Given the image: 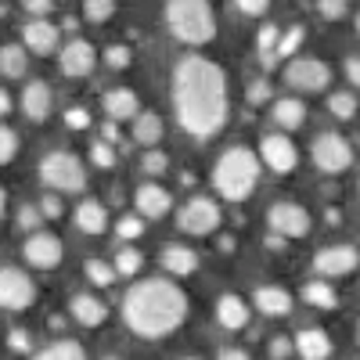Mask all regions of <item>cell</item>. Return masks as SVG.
I'll list each match as a JSON object with an SVG mask.
<instances>
[{"mask_svg": "<svg viewBox=\"0 0 360 360\" xmlns=\"http://www.w3.org/2000/svg\"><path fill=\"white\" fill-rule=\"evenodd\" d=\"M98 65V51L86 40H72L62 47V72L65 76H90Z\"/></svg>", "mask_w": 360, "mask_h": 360, "instance_id": "5bb4252c", "label": "cell"}, {"mask_svg": "<svg viewBox=\"0 0 360 360\" xmlns=\"http://www.w3.org/2000/svg\"><path fill=\"white\" fill-rule=\"evenodd\" d=\"M11 112V98H8V90L0 86V115H8Z\"/></svg>", "mask_w": 360, "mask_h": 360, "instance_id": "db71d44e", "label": "cell"}, {"mask_svg": "<svg viewBox=\"0 0 360 360\" xmlns=\"http://www.w3.org/2000/svg\"><path fill=\"white\" fill-rule=\"evenodd\" d=\"M25 65H29V58H25V47H18V44H8V47H0V72H4V76L18 79V76H25Z\"/></svg>", "mask_w": 360, "mask_h": 360, "instance_id": "83f0119b", "label": "cell"}, {"mask_svg": "<svg viewBox=\"0 0 360 360\" xmlns=\"http://www.w3.org/2000/svg\"><path fill=\"white\" fill-rule=\"evenodd\" d=\"M217 321L224 328H231V332H242V328L249 324V307L242 295H220L217 303Z\"/></svg>", "mask_w": 360, "mask_h": 360, "instance_id": "44dd1931", "label": "cell"}, {"mask_svg": "<svg viewBox=\"0 0 360 360\" xmlns=\"http://www.w3.org/2000/svg\"><path fill=\"white\" fill-rule=\"evenodd\" d=\"M259 180V159L249 152V148H231L217 159V169H213V184L224 198L231 202H242L252 195Z\"/></svg>", "mask_w": 360, "mask_h": 360, "instance_id": "277c9868", "label": "cell"}, {"mask_svg": "<svg viewBox=\"0 0 360 360\" xmlns=\"http://www.w3.org/2000/svg\"><path fill=\"white\" fill-rule=\"evenodd\" d=\"M176 123L191 137H213L227 119V79L209 58H184L173 72Z\"/></svg>", "mask_w": 360, "mask_h": 360, "instance_id": "6da1fadb", "label": "cell"}, {"mask_svg": "<svg viewBox=\"0 0 360 360\" xmlns=\"http://www.w3.org/2000/svg\"><path fill=\"white\" fill-rule=\"evenodd\" d=\"M356 29H360V18H356Z\"/></svg>", "mask_w": 360, "mask_h": 360, "instance_id": "9f6ffc18", "label": "cell"}, {"mask_svg": "<svg viewBox=\"0 0 360 360\" xmlns=\"http://www.w3.org/2000/svg\"><path fill=\"white\" fill-rule=\"evenodd\" d=\"M69 310H72V317H76L83 328H101L105 317H108V307L101 303L98 295H86V292L72 299V307H69Z\"/></svg>", "mask_w": 360, "mask_h": 360, "instance_id": "ffe728a7", "label": "cell"}, {"mask_svg": "<svg viewBox=\"0 0 360 360\" xmlns=\"http://www.w3.org/2000/svg\"><path fill=\"white\" fill-rule=\"evenodd\" d=\"M76 227L83 234H101L108 227V213H105V205L101 202H79L76 209Z\"/></svg>", "mask_w": 360, "mask_h": 360, "instance_id": "603a6c76", "label": "cell"}, {"mask_svg": "<svg viewBox=\"0 0 360 360\" xmlns=\"http://www.w3.org/2000/svg\"><path fill=\"white\" fill-rule=\"evenodd\" d=\"M40 176H44V184H51L58 191H83V184H86V169L72 152H51L40 162Z\"/></svg>", "mask_w": 360, "mask_h": 360, "instance_id": "5b68a950", "label": "cell"}, {"mask_svg": "<svg viewBox=\"0 0 360 360\" xmlns=\"http://www.w3.org/2000/svg\"><path fill=\"white\" fill-rule=\"evenodd\" d=\"M134 141L137 144H159L162 141V119L155 112H141L134 119Z\"/></svg>", "mask_w": 360, "mask_h": 360, "instance_id": "484cf974", "label": "cell"}, {"mask_svg": "<svg viewBox=\"0 0 360 360\" xmlns=\"http://www.w3.org/2000/svg\"><path fill=\"white\" fill-rule=\"evenodd\" d=\"M274 119L285 130H299L307 123V105L299 98H281V101H274Z\"/></svg>", "mask_w": 360, "mask_h": 360, "instance_id": "d4e9b609", "label": "cell"}, {"mask_svg": "<svg viewBox=\"0 0 360 360\" xmlns=\"http://www.w3.org/2000/svg\"><path fill=\"white\" fill-rule=\"evenodd\" d=\"M314 266L324 278H342V274H353L360 266V252L349 249V245H332V249H321L314 256Z\"/></svg>", "mask_w": 360, "mask_h": 360, "instance_id": "8fae6325", "label": "cell"}, {"mask_svg": "<svg viewBox=\"0 0 360 360\" xmlns=\"http://www.w3.org/2000/svg\"><path fill=\"white\" fill-rule=\"evenodd\" d=\"M285 79L295 90H303V94H317V90H324L332 83V69H328L321 58H295L285 69Z\"/></svg>", "mask_w": 360, "mask_h": 360, "instance_id": "52a82bcc", "label": "cell"}, {"mask_svg": "<svg viewBox=\"0 0 360 360\" xmlns=\"http://www.w3.org/2000/svg\"><path fill=\"white\" fill-rule=\"evenodd\" d=\"M22 252H25L29 266H37V270H51V266L62 263V242H58L54 234H47V231H37V234L25 242Z\"/></svg>", "mask_w": 360, "mask_h": 360, "instance_id": "7c38bea8", "label": "cell"}, {"mask_svg": "<svg viewBox=\"0 0 360 360\" xmlns=\"http://www.w3.org/2000/svg\"><path fill=\"white\" fill-rule=\"evenodd\" d=\"M180 231L184 234H213L220 227V205L217 202H209V198H191L184 209H180V217H176Z\"/></svg>", "mask_w": 360, "mask_h": 360, "instance_id": "ba28073f", "label": "cell"}, {"mask_svg": "<svg viewBox=\"0 0 360 360\" xmlns=\"http://www.w3.org/2000/svg\"><path fill=\"white\" fill-rule=\"evenodd\" d=\"M166 25H169V33L188 47H202L217 37V15H213L209 0H169L166 4Z\"/></svg>", "mask_w": 360, "mask_h": 360, "instance_id": "3957f363", "label": "cell"}, {"mask_svg": "<svg viewBox=\"0 0 360 360\" xmlns=\"http://www.w3.org/2000/svg\"><path fill=\"white\" fill-rule=\"evenodd\" d=\"M278 40H281V37H278V25H263V29H259V40H256V44H259V51L266 54V58H263L266 65H274V58H278Z\"/></svg>", "mask_w": 360, "mask_h": 360, "instance_id": "4dcf8cb0", "label": "cell"}, {"mask_svg": "<svg viewBox=\"0 0 360 360\" xmlns=\"http://www.w3.org/2000/svg\"><path fill=\"white\" fill-rule=\"evenodd\" d=\"M141 259L144 256L137 249H123V252H115V263L112 266H115V274H127L130 278V274H137V270H141Z\"/></svg>", "mask_w": 360, "mask_h": 360, "instance_id": "d6a6232c", "label": "cell"}, {"mask_svg": "<svg viewBox=\"0 0 360 360\" xmlns=\"http://www.w3.org/2000/svg\"><path fill=\"white\" fill-rule=\"evenodd\" d=\"M22 4H25V11H29V15H40V18L51 11V0H22Z\"/></svg>", "mask_w": 360, "mask_h": 360, "instance_id": "7dc6e473", "label": "cell"}, {"mask_svg": "<svg viewBox=\"0 0 360 360\" xmlns=\"http://www.w3.org/2000/svg\"><path fill=\"white\" fill-rule=\"evenodd\" d=\"M134 202H137V209H141L144 220H159V217L169 213V202H173V198H169V191L159 188V184H141L137 195H134Z\"/></svg>", "mask_w": 360, "mask_h": 360, "instance_id": "9a60e30c", "label": "cell"}, {"mask_svg": "<svg viewBox=\"0 0 360 360\" xmlns=\"http://www.w3.org/2000/svg\"><path fill=\"white\" fill-rule=\"evenodd\" d=\"M270 98V86H266V79H256L252 86H249V101L252 105H259V101H266Z\"/></svg>", "mask_w": 360, "mask_h": 360, "instance_id": "bcb514c9", "label": "cell"}, {"mask_svg": "<svg viewBox=\"0 0 360 360\" xmlns=\"http://www.w3.org/2000/svg\"><path fill=\"white\" fill-rule=\"evenodd\" d=\"M123 317L141 339H162L176 332L188 317V295L166 278H148L134 285L123 299Z\"/></svg>", "mask_w": 360, "mask_h": 360, "instance_id": "7a4b0ae2", "label": "cell"}, {"mask_svg": "<svg viewBox=\"0 0 360 360\" xmlns=\"http://www.w3.org/2000/svg\"><path fill=\"white\" fill-rule=\"evenodd\" d=\"M162 266L169 270V274H176V278H188V274H195V270H198V256L191 249L169 245V249H162Z\"/></svg>", "mask_w": 360, "mask_h": 360, "instance_id": "cb8c5ba5", "label": "cell"}, {"mask_svg": "<svg viewBox=\"0 0 360 360\" xmlns=\"http://www.w3.org/2000/svg\"><path fill=\"white\" fill-rule=\"evenodd\" d=\"M303 44V25H292L288 33L278 40V58H285V54H295V47Z\"/></svg>", "mask_w": 360, "mask_h": 360, "instance_id": "d590c367", "label": "cell"}, {"mask_svg": "<svg viewBox=\"0 0 360 360\" xmlns=\"http://www.w3.org/2000/svg\"><path fill=\"white\" fill-rule=\"evenodd\" d=\"M22 40L29 51H37V54H51L58 47V25H51L47 18H33V22H25L22 29Z\"/></svg>", "mask_w": 360, "mask_h": 360, "instance_id": "e0dca14e", "label": "cell"}, {"mask_svg": "<svg viewBox=\"0 0 360 360\" xmlns=\"http://www.w3.org/2000/svg\"><path fill=\"white\" fill-rule=\"evenodd\" d=\"M15 152H18V137H15V130L0 127V166L11 162V159H15Z\"/></svg>", "mask_w": 360, "mask_h": 360, "instance_id": "e575fe53", "label": "cell"}, {"mask_svg": "<svg viewBox=\"0 0 360 360\" xmlns=\"http://www.w3.org/2000/svg\"><path fill=\"white\" fill-rule=\"evenodd\" d=\"M40 217H44V220H58V217H62V202H58L54 195L40 198Z\"/></svg>", "mask_w": 360, "mask_h": 360, "instance_id": "ee69618b", "label": "cell"}, {"mask_svg": "<svg viewBox=\"0 0 360 360\" xmlns=\"http://www.w3.org/2000/svg\"><path fill=\"white\" fill-rule=\"evenodd\" d=\"M346 76L353 86H360V58H346Z\"/></svg>", "mask_w": 360, "mask_h": 360, "instance_id": "f907efd6", "label": "cell"}, {"mask_svg": "<svg viewBox=\"0 0 360 360\" xmlns=\"http://www.w3.org/2000/svg\"><path fill=\"white\" fill-rule=\"evenodd\" d=\"M256 307H259V314H266V317H285V314L292 310V295H288V288L263 285V288H256Z\"/></svg>", "mask_w": 360, "mask_h": 360, "instance_id": "7402d4cb", "label": "cell"}, {"mask_svg": "<svg viewBox=\"0 0 360 360\" xmlns=\"http://www.w3.org/2000/svg\"><path fill=\"white\" fill-rule=\"evenodd\" d=\"M288 353H292V342L288 339H274V342H270V356H274V360H281Z\"/></svg>", "mask_w": 360, "mask_h": 360, "instance_id": "c3c4849f", "label": "cell"}, {"mask_svg": "<svg viewBox=\"0 0 360 360\" xmlns=\"http://www.w3.org/2000/svg\"><path fill=\"white\" fill-rule=\"evenodd\" d=\"M217 360H249V353L245 349H224Z\"/></svg>", "mask_w": 360, "mask_h": 360, "instance_id": "816d5d0a", "label": "cell"}, {"mask_svg": "<svg viewBox=\"0 0 360 360\" xmlns=\"http://www.w3.org/2000/svg\"><path fill=\"white\" fill-rule=\"evenodd\" d=\"M303 299H307L310 307H317V310L339 307V295H335V288L328 285V281H307V285H303Z\"/></svg>", "mask_w": 360, "mask_h": 360, "instance_id": "4316f807", "label": "cell"}, {"mask_svg": "<svg viewBox=\"0 0 360 360\" xmlns=\"http://www.w3.org/2000/svg\"><path fill=\"white\" fill-rule=\"evenodd\" d=\"M238 11H245V15H263L270 8V0H234Z\"/></svg>", "mask_w": 360, "mask_h": 360, "instance_id": "f6af8a7d", "label": "cell"}, {"mask_svg": "<svg viewBox=\"0 0 360 360\" xmlns=\"http://www.w3.org/2000/svg\"><path fill=\"white\" fill-rule=\"evenodd\" d=\"M83 15L90 22H105L115 15V0H83Z\"/></svg>", "mask_w": 360, "mask_h": 360, "instance_id": "836d02e7", "label": "cell"}, {"mask_svg": "<svg viewBox=\"0 0 360 360\" xmlns=\"http://www.w3.org/2000/svg\"><path fill=\"white\" fill-rule=\"evenodd\" d=\"M37 303V285L22 274L18 266H0V307L4 310H25Z\"/></svg>", "mask_w": 360, "mask_h": 360, "instance_id": "8992f818", "label": "cell"}, {"mask_svg": "<svg viewBox=\"0 0 360 360\" xmlns=\"http://www.w3.org/2000/svg\"><path fill=\"white\" fill-rule=\"evenodd\" d=\"M65 123H69V130H86L90 127V115H86V108H69L65 112Z\"/></svg>", "mask_w": 360, "mask_h": 360, "instance_id": "7bdbcfd3", "label": "cell"}, {"mask_svg": "<svg viewBox=\"0 0 360 360\" xmlns=\"http://www.w3.org/2000/svg\"><path fill=\"white\" fill-rule=\"evenodd\" d=\"M188 360H195V356H188Z\"/></svg>", "mask_w": 360, "mask_h": 360, "instance_id": "6f0895ef", "label": "cell"}, {"mask_svg": "<svg viewBox=\"0 0 360 360\" xmlns=\"http://www.w3.org/2000/svg\"><path fill=\"white\" fill-rule=\"evenodd\" d=\"M112 141H119V127L108 119V123H105V144H112Z\"/></svg>", "mask_w": 360, "mask_h": 360, "instance_id": "f5cc1de1", "label": "cell"}, {"mask_svg": "<svg viewBox=\"0 0 360 360\" xmlns=\"http://www.w3.org/2000/svg\"><path fill=\"white\" fill-rule=\"evenodd\" d=\"M263 162L274 169V173H288V169H295V162H299V152H295V144L288 141V137H281V134H270V137H263Z\"/></svg>", "mask_w": 360, "mask_h": 360, "instance_id": "4fadbf2b", "label": "cell"}, {"mask_svg": "<svg viewBox=\"0 0 360 360\" xmlns=\"http://www.w3.org/2000/svg\"><path fill=\"white\" fill-rule=\"evenodd\" d=\"M328 112H332L335 119H346V123H349V119L356 115V98L346 94V90H339V94L328 98Z\"/></svg>", "mask_w": 360, "mask_h": 360, "instance_id": "f546056e", "label": "cell"}, {"mask_svg": "<svg viewBox=\"0 0 360 360\" xmlns=\"http://www.w3.org/2000/svg\"><path fill=\"white\" fill-rule=\"evenodd\" d=\"M22 108H25V115L33 119V123H44V119L51 115V86L33 79L22 90Z\"/></svg>", "mask_w": 360, "mask_h": 360, "instance_id": "ac0fdd59", "label": "cell"}, {"mask_svg": "<svg viewBox=\"0 0 360 360\" xmlns=\"http://www.w3.org/2000/svg\"><path fill=\"white\" fill-rule=\"evenodd\" d=\"M18 224H22L25 231H37V227L44 224V217H40V205H22V209H18Z\"/></svg>", "mask_w": 360, "mask_h": 360, "instance_id": "60d3db41", "label": "cell"}, {"mask_svg": "<svg viewBox=\"0 0 360 360\" xmlns=\"http://www.w3.org/2000/svg\"><path fill=\"white\" fill-rule=\"evenodd\" d=\"M346 8H349V0H317V11L324 15V18H342L346 15Z\"/></svg>", "mask_w": 360, "mask_h": 360, "instance_id": "ab89813d", "label": "cell"}, {"mask_svg": "<svg viewBox=\"0 0 360 360\" xmlns=\"http://www.w3.org/2000/svg\"><path fill=\"white\" fill-rule=\"evenodd\" d=\"M105 112L112 123H123V119H137L141 115V101L134 90H108L105 94Z\"/></svg>", "mask_w": 360, "mask_h": 360, "instance_id": "d6986e66", "label": "cell"}, {"mask_svg": "<svg viewBox=\"0 0 360 360\" xmlns=\"http://www.w3.org/2000/svg\"><path fill=\"white\" fill-rule=\"evenodd\" d=\"M166 166H169L166 152H144L141 155V169L144 173H166Z\"/></svg>", "mask_w": 360, "mask_h": 360, "instance_id": "f35d334b", "label": "cell"}, {"mask_svg": "<svg viewBox=\"0 0 360 360\" xmlns=\"http://www.w3.org/2000/svg\"><path fill=\"white\" fill-rule=\"evenodd\" d=\"M105 62H108L112 69H127V65H130V47H108V51H105Z\"/></svg>", "mask_w": 360, "mask_h": 360, "instance_id": "b9f144b4", "label": "cell"}, {"mask_svg": "<svg viewBox=\"0 0 360 360\" xmlns=\"http://www.w3.org/2000/svg\"><path fill=\"white\" fill-rule=\"evenodd\" d=\"M4 202H8V195H4V188H0V213H4Z\"/></svg>", "mask_w": 360, "mask_h": 360, "instance_id": "11a10c76", "label": "cell"}, {"mask_svg": "<svg viewBox=\"0 0 360 360\" xmlns=\"http://www.w3.org/2000/svg\"><path fill=\"white\" fill-rule=\"evenodd\" d=\"M86 278L94 285H112L115 281V266L105 259H86Z\"/></svg>", "mask_w": 360, "mask_h": 360, "instance_id": "1f68e13d", "label": "cell"}, {"mask_svg": "<svg viewBox=\"0 0 360 360\" xmlns=\"http://www.w3.org/2000/svg\"><path fill=\"white\" fill-rule=\"evenodd\" d=\"M8 342H11V349H15V353H25V349H29V335L22 332V328H18V332H11V339H8Z\"/></svg>", "mask_w": 360, "mask_h": 360, "instance_id": "681fc988", "label": "cell"}, {"mask_svg": "<svg viewBox=\"0 0 360 360\" xmlns=\"http://www.w3.org/2000/svg\"><path fill=\"white\" fill-rule=\"evenodd\" d=\"M33 360H86V353H83V346H79V342L62 339V342H54V346L40 349Z\"/></svg>", "mask_w": 360, "mask_h": 360, "instance_id": "f1b7e54d", "label": "cell"}, {"mask_svg": "<svg viewBox=\"0 0 360 360\" xmlns=\"http://www.w3.org/2000/svg\"><path fill=\"white\" fill-rule=\"evenodd\" d=\"M270 231H278L281 238H303L310 234V213L303 205H295V202H278V205H270Z\"/></svg>", "mask_w": 360, "mask_h": 360, "instance_id": "30bf717a", "label": "cell"}, {"mask_svg": "<svg viewBox=\"0 0 360 360\" xmlns=\"http://www.w3.org/2000/svg\"><path fill=\"white\" fill-rule=\"evenodd\" d=\"M314 162H317L324 173H342V169H349V162H353V148H349V141L339 137V134H321V137L314 141Z\"/></svg>", "mask_w": 360, "mask_h": 360, "instance_id": "9c48e42d", "label": "cell"}, {"mask_svg": "<svg viewBox=\"0 0 360 360\" xmlns=\"http://www.w3.org/2000/svg\"><path fill=\"white\" fill-rule=\"evenodd\" d=\"M292 349L303 360H328L332 356V339H328V332H321V328H303V332L295 335Z\"/></svg>", "mask_w": 360, "mask_h": 360, "instance_id": "2e32d148", "label": "cell"}, {"mask_svg": "<svg viewBox=\"0 0 360 360\" xmlns=\"http://www.w3.org/2000/svg\"><path fill=\"white\" fill-rule=\"evenodd\" d=\"M115 234H119V238H127V242H134V238H141V234H144V220H141V217H127V220H119V224H115Z\"/></svg>", "mask_w": 360, "mask_h": 360, "instance_id": "8d00e7d4", "label": "cell"}, {"mask_svg": "<svg viewBox=\"0 0 360 360\" xmlns=\"http://www.w3.org/2000/svg\"><path fill=\"white\" fill-rule=\"evenodd\" d=\"M90 159H94V166H101V169H112L115 166V148L101 141V144L90 148Z\"/></svg>", "mask_w": 360, "mask_h": 360, "instance_id": "74e56055", "label": "cell"}]
</instances>
